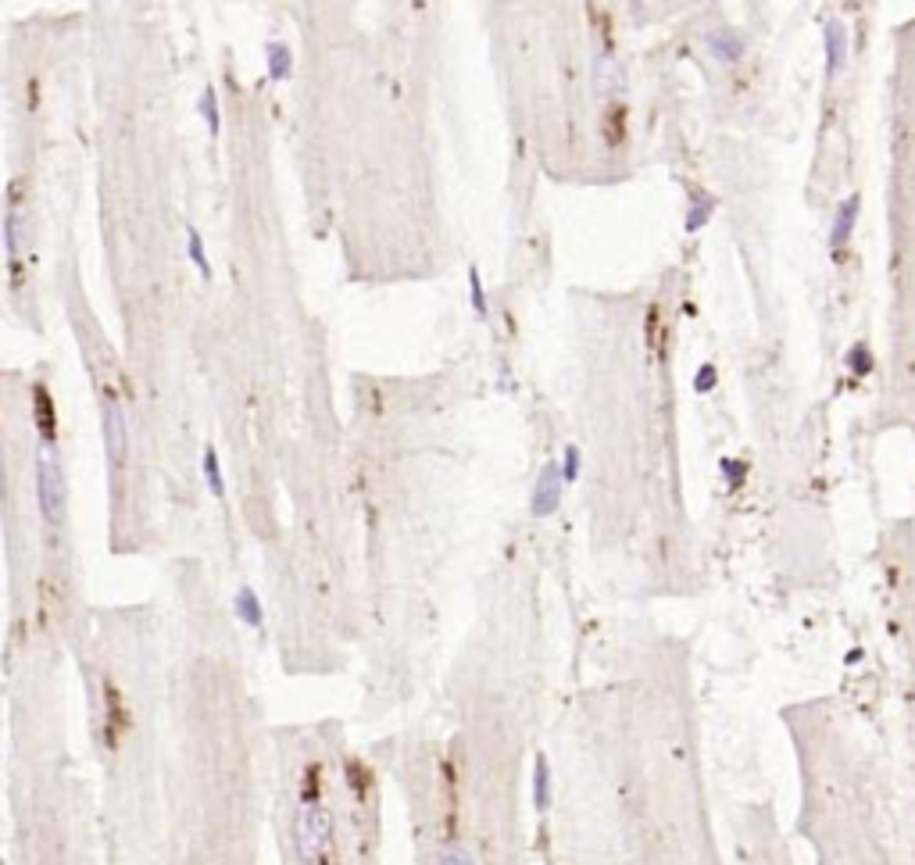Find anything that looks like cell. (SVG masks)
Masks as SVG:
<instances>
[{
    "label": "cell",
    "mask_w": 915,
    "mask_h": 865,
    "mask_svg": "<svg viewBox=\"0 0 915 865\" xmlns=\"http://www.w3.org/2000/svg\"><path fill=\"white\" fill-rule=\"evenodd\" d=\"M715 197L712 193H704V190H690V208H686V219H684V230L686 232H697L708 226V219H712V211H715Z\"/></svg>",
    "instance_id": "obj_11"
},
{
    "label": "cell",
    "mask_w": 915,
    "mask_h": 865,
    "mask_svg": "<svg viewBox=\"0 0 915 865\" xmlns=\"http://www.w3.org/2000/svg\"><path fill=\"white\" fill-rule=\"evenodd\" d=\"M265 64H269V79H272V83L290 79V68H293L290 47L280 44V40H269V44H265Z\"/></svg>",
    "instance_id": "obj_12"
},
{
    "label": "cell",
    "mask_w": 915,
    "mask_h": 865,
    "mask_svg": "<svg viewBox=\"0 0 915 865\" xmlns=\"http://www.w3.org/2000/svg\"><path fill=\"white\" fill-rule=\"evenodd\" d=\"M533 805L540 808V811L551 805V765H547L544 754L533 765Z\"/></svg>",
    "instance_id": "obj_15"
},
{
    "label": "cell",
    "mask_w": 915,
    "mask_h": 865,
    "mask_svg": "<svg viewBox=\"0 0 915 865\" xmlns=\"http://www.w3.org/2000/svg\"><path fill=\"white\" fill-rule=\"evenodd\" d=\"M562 487H566V476H562V465L547 462L536 476V487H533V516L536 519H547L558 512L562 505Z\"/></svg>",
    "instance_id": "obj_3"
},
{
    "label": "cell",
    "mask_w": 915,
    "mask_h": 865,
    "mask_svg": "<svg viewBox=\"0 0 915 865\" xmlns=\"http://www.w3.org/2000/svg\"><path fill=\"white\" fill-rule=\"evenodd\" d=\"M704 44H708V54L719 64H737L747 54V40H743L741 33H733V29H715V33H708Z\"/></svg>",
    "instance_id": "obj_6"
},
{
    "label": "cell",
    "mask_w": 915,
    "mask_h": 865,
    "mask_svg": "<svg viewBox=\"0 0 915 865\" xmlns=\"http://www.w3.org/2000/svg\"><path fill=\"white\" fill-rule=\"evenodd\" d=\"M601 133H605V140H608L612 147L623 143V136H626V104H623V101H612V104L605 108Z\"/></svg>",
    "instance_id": "obj_14"
},
{
    "label": "cell",
    "mask_w": 915,
    "mask_h": 865,
    "mask_svg": "<svg viewBox=\"0 0 915 865\" xmlns=\"http://www.w3.org/2000/svg\"><path fill=\"white\" fill-rule=\"evenodd\" d=\"M114 719H118V722H125V715H122V701H118V691H114L112 683H108V748H118V726H114Z\"/></svg>",
    "instance_id": "obj_20"
},
{
    "label": "cell",
    "mask_w": 915,
    "mask_h": 865,
    "mask_svg": "<svg viewBox=\"0 0 915 865\" xmlns=\"http://www.w3.org/2000/svg\"><path fill=\"white\" fill-rule=\"evenodd\" d=\"M36 505H40L44 522L61 519V508H64V472H61V462H57L54 455H47V451L36 458Z\"/></svg>",
    "instance_id": "obj_2"
},
{
    "label": "cell",
    "mask_w": 915,
    "mask_h": 865,
    "mask_svg": "<svg viewBox=\"0 0 915 865\" xmlns=\"http://www.w3.org/2000/svg\"><path fill=\"white\" fill-rule=\"evenodd\" d=\"M437 865H476V859H472L465 848H448V851L437 859Z\"/></svg>",
    "instance_id": "obj_25"
},
{
    "label": "cell",
    "mask_w": 915,
    "mask_h": 865,
    "mask_svg": "<svg viewBox=\"0 0 915 865\" xmlns=\"http://www.w3.org/2000/svg\"><path fill=\"white\" fill-rule=\"evenodd\" d=\"M204 479H208V490H212L215 497H226L222 465H219V451H215V447H204Z\"/></svg>",
    "instance_id": "obj_16"
},
{
    "label": "cell",
    "mask_w": 915,
    "mask_h": 865,
    "mask_svg": "<svg viewBox=\"0 0 915 865\" xmlns=\"http://www.w3.org/2000/svg\"><path fill=\"white\" fill-rule=\"evenodd\" d=\"M723 479L730 490H741L743 479H747V465L737 462V458H723Z\"/></svg>",
    "instance_id": "obj_21"
},
{
    "label": "cell",
    "mask_w": 915,
    "mask_h": 865,
    "mask_svg": "<svg viewBox=\"0 0 915 865\" xmlns=\"http://www.w3.org/2000/svg\"><path fill=\"white\" fill-rule=\"evenodd\" d=\"M594 90L601 97H615V93L626 90V72H623L615 54H601L594 61Z\"/></svg>",
    "instance_id": "obj_5"
},
{
    "label": "cell",
    "mask_w": 915,
    "mask_h": 865,
    "mask_svg": "<svg viewBox=\"0 0 915 865\" xmlns=\"http://www.w3.org/2000/svg\"><path fill=\"white\" fill-rule=\"evenodd\" d=\"M715 383H719V372H715L712 361H704V365L697 369V376H694V390H697V394H712Z\"/></svg>",
    "instance_id": "obj_23"
},
{
    "label": "cell",
    "mask_w": 915,
    "mask_h": 865,
    "mask_svg": "<svg viewBox=\"0 0 915 865\" xmlns=\"http://www.w3.org/2000/svg\"><path fill=\"white\" fill-rule=\"evenodd\" d=\"M579 465H583L579 447H576V444H566V451H562V476H566V483H576V479H579Z\"/></svg>",
    "instance_id": "obj_22"
},
{
    "label": "cell",
    "mask_w": 915,
    "mask_h": 865,
    "mask_svg": "<svg viewBox=\"0 0 915 865\" xmlns=\"http://www.w3.org/2000/svg\"><path fill=\"white\" fill-rule=\"evenodd\" d=\"M4 251H7V265H11V280L18 283V208H15V201L4 211Z\"/></svg>",
    "instance_id": "obj_13"
},
{
    "label": "cell",
    "mask_w": 915,
    "mask_h": 865,
    "mask_svg": "<svg viewBox=\"0 0 915 865\" xmlns=\"http://www.w3.org/2000/svg\"><path fill=\"white\" fill-rule=\"evenodd\" d=\"M33 418H36L40 440L51 447V444L57 440V408H54L51 390H47L44 383H36V387H33Z\"/></svg>",
    "instance_id": "obj_4"
},
{
    "label": "cell",
    "mask_w": 915,
    "mask_h": 865,
    "mask_svg": "<svg viewBox=\"0 0 915 865\" xmlns=\"http://www.w3.org/2000/svg\"><path fill=\"white\" fill-rule=\"evenodd\" d=\"M232 612H236V619H240L243 626H251V630H261V623H265V612H261V601H258L254 586H240V590H236Z\"/></svg>",
    "instance_id": "obj_10"
},
{
    "label": "cell",
    "mask_w": 915,
    "mask_h": 865,
    "mask_svg": "<svg viewBox=\"0 0 915 865\" xmlns=\"http://www.w3.org/2000/svg\"><path fill=\"white\" fill-rule=\"evenodd\" d=\"M333 840V811L322 805H300L293 815V848L304 865H315Z\"/></svg>",
    "instance_id": "obj_1"
},
{
    "label": "cell",
    "mask_w": 915,
    "mask_h": 865,
    "mask_svg": "<svg viewBox=\"0 0 915 865\" xmlns=\"http://www.w3.org/2000/svg\"><path fill=\"white\" fill-rule=\"evenodd\" d=\"M858 211H861V197L851 193L841 208H837V215H833V226H830V247L833 251H841L848 240H851V232H855V222H858Z\"/></svg>",
    "instance_id": "obj_7"
},
{
    "label": "cell",
    "mask_w": 915,
    "mask_h": 865,
    "mask_svg": "<svg viewBox=\"0 0 915 865\" xmlns=\"http://www.w3.org/2000/svg\"><path fill=\"white\" fill-rule=\"evenodd\" d=\"M104 440H108L112 458L125 455V415H122V404L114 401V398L104 401Z\"/></svg>",
    "instance_id": "obj_8"
},
{
    "label": "cell",
    "mask_w": 915,
    "mask_h": 865,
    "mask_svg": "<svg viewBox=\"0 0 915 865\" xmlns=\"http://www.w3.org/2000/svg\"><path fill=\"white\" fill-rule=\"evenodd\" d=\"M848 369H851L855 379H865V376L872 372V350L865 344H855L848 350Z\"/></svg>",
    "instance_id": "obj_19"
},
{
    "label": "cell",
    "mask_w": 915,
    "mask_h": 865,
    "mask_svg": "<svg viewBox=\"0 0 915 865\" xmlns=\"http://www.w3.org/2000/svg\"><path fill=\"white\" fill-rule=\"evenodd\" d=\"M197 112H201V118L208 122L212 136H219V133H222V112H219V97H215V90H204V93H201Z\"/></svg>",
    "instance_id": "obj_17"
},
{
    "label": "cell",
    "mask_w": 915,
    "mask_h": 865,
    "mask_svg": "<svg viewBox=\"0 0 915 865\" xmlns=\"http://www.w3.org/2000/svg\"><path fill=\"white\" fill-rule=\"evenodd\" d=\"M844 61H848V29H844V22L833 18L826 25V75H837L844 68Z\"/></svg>",
    "instance_id": "obj_9"
},
{
    "label": "cell",
    "mask_w": 915,
    "mask_h": 865,
    "mask_svg": "<svg viewBox=\"0 0 915 865\" xmlns=\"http://www.w3.org/2000/svg\"><path fill=\"white\" fill-rule=\"evenodd\" d=\"M468 290H472V308L479 319H487V293H483V280H479V269H468Z\"/></svg>",
    "instance_id": "obj_24"
},
{
    "label": "cell",
    "mask_w": 915,
    "mask_h": 865,
    "mask_svg": "<svg viewBox=\"0 0 915 865\" xmlns=\"http://www.w3.org/2000/svg\"><path fill=\"white\" fill-rule=\"evenodd\" d=\"M186 254H190V261L201 269V276L212 280V261H208V254H204V243H201V232L197 230H186Z\"/></svg>",
    "instance_id": "obj_18"
}]
</instances>
